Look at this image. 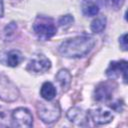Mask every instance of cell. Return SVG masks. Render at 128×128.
Wrapping results in <instances>:
<instances>
[{"label": "cell", "instance_id": "6da1fadb", "mask_svg": "<svg viewBox=\"0 0 128 128\" xmlns=\"http://www.w3.org/2000/svg\"><path fill=\"white\" fill-rule=\"evenodd\" d=\"M95 45V39L91 36H76L62 42L59 46V53L67 58H80L88 54Z\"/></svg>", "mask_w": 128, "mask_h": 128}, {"label": "cell", "instance_id": "7a4b0ae2", "mask_svg": "<svg viewBox=\"0 0 128 128\" xmlns=\"http://www.w3.org/2000/svg\"><path fill=\"white\" fill-rule=\"evenodd\" d=\"M33 30L35 34L41 40H48L56 34V26L52 18L47 16H37L34 24Z\"/></svg>", "mask_w": 128, "mask_h": 128}, {"label": "cell", "instance_id": "3957f363", "mask_svg": "<svg viewBox=\"0 0 128 128\" xmlns=\"http://www.w3.org/2000/svg\"><path fill=\"white\" fill-rule=\"evenodd\" d=\"M39 118L47 124L57 121L60 117V106L58 102H38L36 105Z\"/></svg>", "mask_w": 128, "mask_h": 128}, {"label": "cell", "instance_id": "277c9868", "mask_svg": "<svg viewBox=\"0 0 128 128\" xmlns=\"http://www.w3.org/2000/svg\"><path fill=\"white\" fill-rule=\"evenodd\" d=\"M19 97L17 86L4 74L0 73V100L13 102Z\"/></svg>", "mask_w": 128, "mask_h": 128}, {"label": "cell", "instance_id": "5b68a950", "mask_svg": "<svg viewBox=\"0 0 128 128\" xmlns=\"http://www.w3.org/2000/svg\"><path fill=\"white\" fill-rule=\"evenodd\" d=\"M12 126L21 127V128H29L33 124V116L30 111L26 108L19 107L13 110L11 114Z\"/></svg>", "mask_w": 128, "mask_h": 128}, {"label": "cell", "instance_id": "8992f818", "mask_svg": "<svg viewBox=\"0 0 128 128\" xmlns=\"http://www.w3.org/2000/svg\"><path fill=\"white\" fill-rule=\"evenodd\" d=\"M51 68V61L43 54H38L35 57H33L26 69L27 71L33 72V73H44L46 71H48Z\"/></svg>", "mask_w": 128, "mask_h": 128}, {"label": "cell", "instance_id": "52a82bcc", "mask_svg": "<svg viewBox=\"0 0 128 128\" xmlns=\"http://www.w3.org/2000/svg\"><path fill=\"white\" fill-rule=\"evenodd\" d=\"M116 84L112 81L101 82L94 90V99L99 102H106L112 98Z\"/></svg>", "mask_w": 128, "mask_h": 128}, {"label": "cell", "instance_id": "ba28073f", "mask_svg": "<svg viewBox=\"0 0 128 128\" xmlns=\"http://www.w3.org/2000/svg\"><path fill=\"white\" fill-rule=\"evenodd\" d=\"M106 75L109 78H117L122 77L124 83L127 81V61L120 60V61H113L109 64V67L106 70Z\"/></svg>", "mask_w": 128, "mask_h": 128}, {"label": "cell", "instance_id": "9c48e42d", "mask_svg": "<svg viewBox=\"0 0 128 128\" xmlns=\"http://www.w3.org/2000/svg\"><path fill=\"white\" fill-rule=\"evenodd\" d=\"M67 118L69 121L78 126H85L88 124L89 115L88 112L78 107H72L67 112Z\"/></svg>", "mask_w": 128, "mask_h": 128}, {"label": "cell", "instance_id": "30bf717a", "mask_svg": "<svg viewBox=\"0 0 128 128\" xmlns=\"http://www.w3.org/2000/svg\"><path fill=\"white\" fill-rule=\"evenodd\" d=\"M88 115L91 117L93 122L95 124H97V125L107 124V123L111 122L113 120V118H114L113 114L110 111L104 110L102 108H97V109L90 110L88 112Z\"/></svg>", "mask_w": 128, "mask_h": 128}, {"label": "cell", "instance_id": "8fae6325", "mask_svg": "<svg viewBox=\"0 0 128 128\" xmlns=\"http://www.w3.org/2000/svg\"><path fill=\"white\" fill-rule=\"evenodd\" d=\"M23 60H24V56L22 55V53L20 51L11 50L10 52H8L6 54L5 59H4V63H5V65L10 66V67H16Z\"/></svg>", "mask_w": 128, "mask_h": 128}, {"label": "cell", "instance_id": "7c38bea8", "mask_svg": "<svg viewBox=\"0 0 128 128\" xmlns=\"http://www.w3.org/2000/svg\"><path fill=\"white\" fill-rule=\"evenodd\" d=\"M56 81L59 83V85L61 86L62 90H67L71 84V80H72V76L70 74V72L67 69H61L58 71V73L55 76Z\"/></svg>", "mask_w": 128, "mask_h": 128}, {"label": "cell", "instance_id": "4fadbf2b", "mask_svg": "<svg viewBox=\"0 0 128 128\" xmlns=\"http://www.w3.org/2000/svg\"><path fill=\"white\" fill-rule=\"evenodd\" d=\"M40 94L46 101H51L56 96V88L51 82H44L41 86Z\"/></svg>", "mask_w": 128, "mask_h": 128}, {"label": "cell", "instance_id": "5bb4252c", "mask_svg": "<svg viewBox=\"0 0 128 128\" xmlns=\"http://www.w3.org/2000/svg\"><path fill=\"white\" fill-rule=\"evenodd\" d=\"M82 12L85 16H95L99 12V7L92 0H85L82 4Z\"/></svg>", "mask_w": 128, "mask_h": 128}, {"label": "cell", "instance_id": "9a60e30c", "mask_svg": "<svg viewBox=\"0 0 128 128\" xmlns=\"http://www.w3.org/2000/svg\"><path fill=\"white\" fill-rule=\"evenodd\" d=\"M106 22H107L106 17L103 16V15H100V16L96 17L91 22L90 28L94 33H101L106 27Z\"/></svg>", "mask_w": 128, "mask_h": 128}, {"label": "cell", "instance_id": "2e32d148", "mask_svg": "<svg viewBox=\"0 0 128 128\" xmlns=\"http://www.w3.org/2000/svg\"><path fill=\"white\" fill-rule=\"evenodd\" d=\"M10 122H12V119L10 114L8 113V110L0 107V127H8L12 125Z\"/></svg>", "mask_w": 128, "mask_h": 128}, {"label": "cell", "instance_id": "e0dca14e", "mask_svg": "<svg viewBox=\"0 0 128 128\" xmlns=\"http://www.w3.org/2000/svg\"><path fill=\"white\" fill-rule=\"evenodd\" d=\"M73 22H74V18H73V16L70 15V14L61 16V17L59 18V20H58V24H59L61 27H68V26H70Z\"/></svg>", "mask_w": 128, "mask_h": 128}, {"label": "cell", "instance_id": "ac0fdd59", "mask_svg": "<svg viewBox=\"0 0 128 128\" xmlns=\"http://www.w3.org/2000/svg\"><path fill=\"white\" fill-rule=\"evenodd\" d=\"M124 0H97V2H99L100 4L107 6V7H119L121 6V4L123 3Z\"/></svg>", "mask_w": 128, "mask_h": 128}, {"label": "cell", "instance_id": "d6986e66", "mask_svg": "<svg viewBox=\"0 0 128 128\" xmlns=\"http://www.w3.org/2000/svg\"><path fill=\"white\" fill-rule=\"evenodd\" d=\"M119 45H120V48H121L123 51H127V49H128V44H127V34H126V33L122 34V35L119 37Z\"/></svg>", "mask_w": 128, "mask_h": 128}, {"label": "cell", "instance_id": "ffe728a7", "mask_svg": "<svg viewBox=\"0 0 128 128\" xmlns=\"http://www.w3.org/2000/svg\"><path fill=\"white\" fill-rule=\"evenodd\" d=\"M16 28H17L16 23H15V22H11L10 24H8V25L6 26V28H5V33L8 34V35H10V34H12V33L16 30Z\"/></svg>", "mask_w": 128, "mask_h": 128}, {"label": "cell", "instance_id": "44dd1931", "mask_svg": "<svg viewBox=\"0 0 128 128\" xmlns=\"http://www.w3.org/2000/svg\"><path fill=\"white\" fill-rule=\"evenodd\" d=\"M4 14V6H3V1L0 0V18L3 17Z\"/></svg>", "mask_w": 128, "mask_h": 128}]
</instances>
